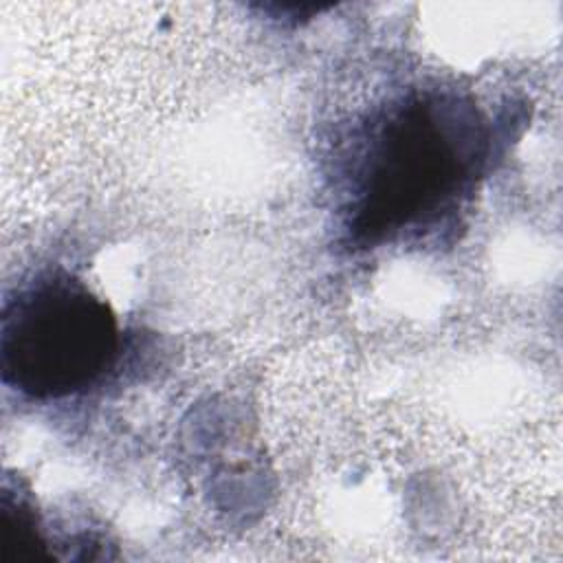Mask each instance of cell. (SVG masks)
Segmentation results:
<instances>
[{"label":"cell","mask_w":563,"mask_h":563,"mask_svg":"<svg viewBox=\"0 0 563 563\" xmlns=\"http://www.w3.org/2000/svg\"><path fill=\"white\" fill-rule=\"evenodd\" d=\"M484 136L455 95H409L383 114L352 176L350 231L383 242L444 211L471 183Z\"/></svg>","instance_id":"6da1fadb"},{"label":"cell","mask_w":563,"mask_h":563,"mask_svg":"<svg viewBox=\"0 0 563 563\" xmlns=\"http://www.w3.org/2000/svg\"><path fill=\"white\" fill-rule=\"evenodd\" d=\"M119 354L110 306L66 271L35 275L4 301L0 372L4 385L55 400L92 387Z\"/></svg>","instance_id":"7a4b0ae2"},{"label":"cell","mask_w":563,"mask_h":563,"mask_svg":"<svg viewBox=\"0 0 563 563\" xmlns=\"http://www.w3.org/2000/svg\"><path fill=\"white\" fill-rule=\"evenodd\" d=\"M2 563H33L51 559L44 550L40 528L33 510L22 499H13L9 490L2 493Z\"/></svg>","instance_id":"3957f363"}]
</instances>
